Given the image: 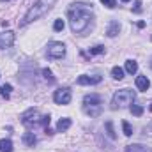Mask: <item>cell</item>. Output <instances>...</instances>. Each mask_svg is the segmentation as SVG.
<instances>
[{
  "instance_id": "f1b7e54d",
  "label": "cell",
  "mask_w": 152,
  "mask_h": 152,
  "mask_svg": "<svg viewBox=\"0 0 152 152\" xmlns=\"http://www.w3.org/2000/svg\"><path fill=\"white\" fill-rule=\"evenodd\" d=\"M44 133H46V134H53V131H51L50 127H44Z\"/></svg>"
},
{
  "instance_id": "d4e9b609",
  "label": "cell",
  "mask_w": 152,
  "mask_h": 152,
  "mask_svg": "<svg viewBox=\"0 0 152 152\" xmlns=\"http://www.w3.org/2000/svg\"><path fill=\"white\" fill-rule=\"evenodd\" d=\"M101 4H103V5H106L108 9H113L115 5H117V2H115V0H101Z\"/></svg>"
},
{
  "instance_id": "83f0119b",
  "label": "cell",
  "mask_w": 152,
  "mask_h": 152,
  "mask_svg": "<svg viewBox=\"0 0 152 152\" xmlns=\"http://www.w3.org/2000/svg\"><path fill=\"white\" fill-rule=\"evenodd\" d=\"M140 11H142V2L136 0V2H134V12H140Z\"/></svg>"
},
{
  "instance_id": "5b68a950",
  "label": "cell",
  "mask_w": 152,
  "mask_h": 152,
  "mask_svg": "<svg viewBox=\"0 0 152 152\" xmlns=\"http://www.w3.org/2000/svg\"><path fill=\"white\" fill-rule=\"evenodd\" d=\"M41 115H39V112L36 110V108H30V110H27L25 113L21 115V122H23V126H27L28 129H36L39 124H41Z\"/></svg>"
},
{
  "instance_id": "7a4b0ae2",
  "label": "cell",
  "mask_w": 152,
  "mask_h": 152,
  "mask_svg": "<svg viewBox=\"0 0 152 152\" xmlns=\"http://www.w3.org/2000/svg\"><path fill=\"white\" fill-rule=\"evenodd\" d=\"M136 99V94L134 90L131 88H122V90H117L113 96V101H112V108H122V106H127V104H133Z\"/></svg>"
},
{
  "instance_id": "9c48e42d",
  "label": "cell",
  "mask_w": 152,
  "mask_h": 152,
  "mask_svg": "<svg viewBox=\"0 0 152 152\" xmlns=\"http://www.w3.org/2000/svg\"><path fill=\"white\" fill-rule=\"evenodd\" d=\"M76 83L78 85H97V83H101V76H80L78 80H76Z\"/></svg>"
},
{
  "instance_id": "9a60e30c",
  "label": "cell",
  "mask_w": 152,
  "mask_h": 152,
  "mask_svg": "<svg viewBox=\"0 0 152 152\" xmlns=\"http://www.w3.org/2000/svg\"><path fill=\"white\" fill-rule=\"evenodd\" d=\"M0 152H12V142L11 140H0Z\"/></svg>"
},
{
  "instance_id": "2e32d148",
  "label": "cell",
  "mask_w": 152,
  "mask_h": 152,
  "mask_svg": "<svg viewBox=\"0 0 152 152\" xmlns=\"http://www.w3.org/2000/svg\"><path fill=\"white\" fill-rule=\"evenodd\" d=\"M126 71H127L129 75H134V73L138 71V64H136V60H127V62H126Z\"/></svg>"
},
{
  "instance_id": "7c38bea8",
  "label": "cell",
  "mask_w": 152,
  "mask_h": 152,
  "mask_svg": "<svg viewBox=\"0 0 152 152\" xmlns=\"http://www.w3.org/2000/svg\"><path fill=\"white\" fill-rule=\"evenodd\" d=\"M118 32H120V23H118V21H115V20H113V21L110 23V27H108L106 34H108V37H115V36H117Z\"/></svg>"
},
{
  "instance_id": "6da1fadb",
  "label": "cell",
  "mask_w": 152,
  "mask_h": 152,
  "mask_svg": "<svg viewBox=\"0 0 152 152\" xmlns=\"http://www.w3.org/2000/svg\"><path fill=\"white\" fill-rule=\"evenodd\" d=\"M90 9L92 7H88V4H73V7L69 9V25L75 34H81L88 28L92 21Z\"/></svg>"
},
{
  "instance_id": "8992f818",
  "label": "cell",
  "mask_w": 152,
  "mask_h": 152,
  "mask_svg": "<svg viewBox=\"0 0 152 152\" xmlns=\"http://www.w3.org/2000/svg\"><path fill=\"white\" fill-rule=\"evenodd\" d=\"M48 57L50 58H62L64 55H66V46L62 44V42H50L48 44Z\"/></svg>"
},
{
  "instance_id": "277c9868",
  "label": "cell",
  "mask_w": 152,
  "mask_h": 152,
  "mask_svg": "<svg viewBox=\"0 0 152 152\" xmlns=\"http://www.w3.org/2000/svg\"><path fill=\"white\" fill-rule=\"evenodd\" d=\"M50 9L46 7V5H42L41 2H37L27 14H25V18H23V21H21V25H28L30 21H34V20H37V18H41V16H44L46 12H48Z\"/></svg>"
},
{
  "instance_id": "7402d4cb",
  "label": "cell",
  "mask_w": 152,
  "mask_h": 152,
  "mask_svg": "<svg viewBox=\"0 0 152 152\" xmlns=\"http://www.w3.org/2000/svg\"><path fill=\"white\" fill-rule=\"evenodd\" d=\"M53 30H55V32H62V30H64V20H55Z\"/></svg>"
},
{
  "instance_id": "d6986e66",
  "label": "cell",
  "mask_w": 152,
  "mask_h": 152,
  "mask_svg": "<svg viewBox=\"0 0 152 152\" xmlns=\"http://www.w3.org/2000/svg\"><path fill=\"white\" fill-rule=\"evenodd\" d=\"M112 76H113L115 80H122L124 78V69L118 67V66H115L113 69H112Z\"/></svg>"
},
{
  "instance_id": "484cf974",
  "label": "cell",
  "mask_w": 152,
  "mask_h": 152,
  "mask_svg": "<svg viewBox=\"0 0 152 152\" xmlns=\"http://www.w3.org/2000/svg\"><path fill=\"white\" fill-rule=\"evenodd\" d=\"M37 2H41L42 5H46L48 9H51V7L55 5V2H57V0H37Z\"/></svg>"
},
{
  "instance_id": "cb8c5ba5",
  "label": "cell",
  "mask_w": 152,
  "mask_h": 152,
  "mask_svg": "<svg viewBox=\"0 0 152 152\" xmlns=\"http://www.w3.org/2000/svg\"><path fill=\"white\" fill-rule=\"evenodd\" d=\"M42 76H44L50 83H53V81H55V78H53V75H51V71H50V69H42Z\"/></svg>"
},
{
  "instance_id": "30bf717a",
  "label": "cell",
  "mask_w": 152,
  "mask_h": 152,
  "mask_svg": "<svg viewBox=\"0 0 152 152\" xmlns=\"http://www.w3.org/2000/svg\"><path fill=\"white\" fill-rule=\"evenodd\" d=\"M149 87H151V81H149V78L147 76H138L136 78V88L138 90H149Z\"/></svg>"
},
{
  "instance_id": "f546056e",
  "label": "cell",
  "mask_w": 152,
  "mask_h": 152,
  "mask_svg": "<svg viewBox=\"0 0 152 152\" xmlns=\"http://www.w3.org/2000/svg\"><path fill=\"white\" fill-rule=\"evenodd\" d=\"M149 131H151V134H152V126H151V127H149Z\"/></svg>"
},
{
  "instance_id": "4fadbf2b",
  "label": "cell",
  "mask_w": 152,
  "mask_h": 152,
  "mask_svg": "<svg viewBox=\"0 0 152 152\" xmlns=\"http://www.w3.org/2000/svg\"><path fill=\"white\" fill-rule=\"evenodd\" d=\"M23 143H25L27 147H34V145L37 143L36 134H34V133H25V136H23Z\"/></svg>"
},
{
  "instance_id": "ba28073f",
  "label": "cell",
  "mask_w": 152,
  "mask_h": 152,
  "mask_svg": "<svg viewBox=\"0 0 152 152\" xmlns=\"http://www.w3.org/2000/svg\"><path fill=\"white\" fill-rule=\"evenodd\" d=\"M12 42H14V32L5 30L0 34V48H9Z\"/></svg>"
},
{
  "instance_id": "ffe728a7",
  "label": "cell",
  "mask_w": 152,
  "mask_h": 152,
  "mask_svg": "<svg viewBox=\"0 0 152 152\" xmlns=\"http://www.w3.org/2000/svg\"><path fill=\"white\" fill-rule=\"evenodd\" d=\"M122 131H124L126 136H131L133 134V127H131V124L127 120H122Z\"/></svg>"
},
{
  "instance_id": "d6a6232c",
  "label": "cell",
  "mask_w": 152,
  "mask_h": 152,
  "mask_svg": "<svg viewBox=\"0 0 152 152\" xmlns=\"http://www.w3.org/2000/svg\"><path fill=\"white\" fill-rule=\"evenodd\" d=\"M151 112H152V104H151Z\"/></svg>"
},
{
  "instance_id": "1f68e13d",
  "label": "cell",
  "mask_w": 152,
  "mask_h": 152,
  "mask_svg": "<svg viewBox=\"0 0 152 152\" xmlns=\"http://www.w3.org/2000/svg\"><path fill=\"white\" fill-rule=\"evenodd\" d=\"M122 2H129V0H122Z\"/></svg>"
},
{
  "instance_id": "3957f363",
  "label": "cell",
  "mask_w": 152,
  "mask_h": 152,
  "mask_svg": "<svg viewBox=\"0 0 152 152\" xmlns=\"http://www.w3.org/2000/svg\"><path fill=\"white\" fill-rule=\"evenodd\" d=\"M83 110L85 113L90 115V117H99L101 115V97L96 96V94H90V96H85L83 97Z\"/></svg>"
},
{
  "instance_id": "4dcf8cb0",
  "label": "cell",
  "mask_w": 152,
  "mask_h": 152,
  "mask_svg": "<svg viewBox=\"0 0 152 152\" xmlns=\"http://www.w3.org/2000/svg\"><path fill=\"white\" fill-rule=\"evenodd\" d=\"M149 66H151V69H152V58H151V64H149Z\"/></svg>"
},
{
  "instance_id": "44dd1931",
  "label": "cell",
  "mask_w": 152,
  "mask_h": 152,
  "mask_svg": "<svg viewBox=\"0 0 152 152\" xmlns=\"http://www.w3.org/2000/svg\"><path fill=\"white\" fill-rule=\"evenodd\" d=\"M131 113L136 115V117H142L143 115V106H140V104H131Z\"/></svg>"
},
{
  "instance_id": "603a6c76",
  "label": "cell",
  "mask_w": 152,
  "mask_h": 152,
  "mask_svg": "<svg viewBox=\"0 0 152 152\" xmlns=\"http://www.w3.org/2000/svg\"><path fill=\"white\" fill-rule=\"evenodd\" d=\"M88 53H90V55H99V53H104V46H94V48H90V50H88Z\"/></svg>"
},
{
  "instance_id": "52a82bcc",
  "label": "cell",
  "mask_w": 152,
  "mask_h": 152,
  "mask_svg": "<svg viewBox=\"0 0 152 152\" xmlns=\"http://www.w3.org/2000/svg\"><path fill=\"white\" fill-rule=\"evenodd\" d=\"M53 101H55L57 104H69V103H71V90H69L67 87L55 90V94H53Z\"/></svg>"
},
{
  "instance_id": "e0dca14e",
  "label": "cell",
  "mask_w": 152,
  "mask_h": 152,
  "mask_svg": "<svg viewBox=\"0 0 152 152\" xmlns=\"http://www.w3.org/2000/svg\"><path fill=\"white\" fill-rule=\"evenodd\" d=\"M11 90H12V87H11L9 83H5V85H2V87H0V96H2V97H5V99H9Z\"/></svg>"
},
{
  "instance_id": "ac0fdd59",
  "label": "cell",
  "mask_w": 152,
  "mask_h": 152,
  "mask_svg": "<svg viewBox=\"0 0 152 152\" xmlns=\"http://www.w3.org/2000/svg\"><path fill=\"white\" fill-rule=\"evenodd\" d=\"M104 127H106V134H108L112 140H115L117 134H115V131H113V124H112V120H108V122L104 124Z\"/></svg>"
},
{
  "instance_id": "8fae6325",
  "label": "cell",
  "mask_w": 152,
  "mask_h": 152,
  "mask_svg": "<svg viewBox=\"0 0 152 152\" xmlns=\"http://www.w3.org/2000/svg\"><path fill=\"white\" fill-rule=\"evenodd\" d=\"M126 152H152V149L145 147V145H140V143H133V145H127Z\"/></svg>"
},
{
  "instance_id": "4316f807",
  "label": "cell",
  "mask_w": 152,
  "mask_h": 152,
  "mask_svg": "<svg viewBox=\"0 0 152 152\" xmlns=\"http://www.w3.org/2000/svg\"><path fill=\"white\" fill-rule=\"evenodd\" d=\"M41 126H44V127L50 126V115H42V118H41Z\"/></svg>"
},
{
  "instance_id": "5bb4252c",
  "label": "cell",
  "mask_w": 152,
  "mask_h": 152,
  "mask_svg": "<svg viewBox=\"0 0 152 152\" xmlns=\"http://www.w3.org/2000/svg\"><path fill=\"white\" fill-rule=\"evenodd\" d=\"M69 127H71V118H67V117L60 118V120H58V124H57V129H58V131H62V133H64V131H67Z\"/></svg>"
}]
</instances>
